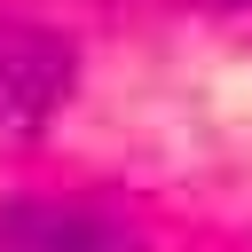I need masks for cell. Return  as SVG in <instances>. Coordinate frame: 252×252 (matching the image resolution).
<instances>
[{
  "mask_svg": "<svg viewBox=\"0 0 252 252\" xmlns=\"http://www.w3.org/2000/svg\"><path fill=\"white\" fill-rule=\"evenodd\" d=\"M0 252H134V236L94 205L16 197V205H0Z\"/></svg>",
  "mask_w": 252,
  "mask_h": 252,
  "instance_id": "6da1fadb",
  "label": "cell"
}]
</instances>
